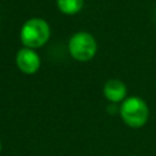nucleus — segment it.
<instances>
[{
  "label": "nucleus",
  "instance_id": "f257e3e1",
  "mask_svg": "<svg viewBox=\"0 0 156 156\" xmlns=\"http://www.w3.org/2000/svg\"><path fill=\"white\" fill-rule=\"evenodd\" d=\"M21 41L24 48L37 49L43 46L50 38V27L41 18H30L21 28Z\"/></svg>",
  "mask_w": 156,
  "mask_h": 156
},
{
  "label": "nucleus",
  "instance_id": "f03ea898",
  "mask_svg": "<svg viewBox=\"0 0 156 156\" xmlns=\"http://www.w3.org/2000/svg\"><path fill=\"white\" fill-rule=\"evenodd\" d=\"M119 115L127 126L132 128H140L147 122L149 107L141 98L130 96L122 102Z\"/></svg>",
  "mask_w": 156,
  "mask_h": 156
},
{
  "label": "nucleus",
  "instance_id": "7ed1b4c3",
  "mask_svg": "<svg viewBox=\"0 0 156 156\" xmlns=\"http://www.w3.org/2000/svg\"><path fill=\"white\" fill-rule=\"evenodd\" d=\"M96 40L88 32L74 33L68 41V50L73 58L77 61H89L96 52Z\"/></svg>",
  "mask_w": 156,
  "mask_h": 156
},
{
  "label": "nucleus",
  "instance_id": "20e7f679",
  "mask_svg": "<svg viewBox=\"0 0 156 156\" xmlns=\"http://www.w3.org/2000/svg\"><path fill=\"white\" fill-rule=\"evenodd\" d=\"M16 63L21 72L26 74H34L40 67V57L34 49L22 48L16 55Z\"/></svg>",
  "mask_w": 156,
  "mask_h": 156
},
{
  "label": "nucleus",
  "instance_id": "39448f33",
  "mask_svg": "<svg viewBox=\"0 0 156 156\" xmlns=\"http://www.w3.org/2000/svg\"><path fill=\"white\" fill-rule=\"evenodd\" d=\"M127 88L118 79H110L104 85V95L111 102H119L126 98Z\"/></svg>",
  "mask_w": 156,
  "mask_h": 156
},
{
  "label": "nucleus",
  "instance_id": "423d86ee",
  "mask_svg": "<svg viewBox=\"0 0 156 156\" xmlns=\"http://www.w3.org/2000/svg\"><path fill=\"white\" fill-rule=\"evenodd\" d=\"M58 10L65 15L78 13L84 5V0H56Z\"/></svg>",
  "mask_w": 156,
  "mask_h": 156
},
{
  "label": "nucleus",
  "instance_id": "0eeeda50",
  "mask_svg": "<svg viewBox=\"0 0 156 156\" xmlns=\"http://www.w3.org/2000/svg\"><path fill=\"white\" fill-rule=\"evenodd\" d=\"M0 151H1V141H0Z\"/></svg>",
  "mask_w": 156,
  "mask_h": 156
}]
</instances>
